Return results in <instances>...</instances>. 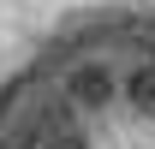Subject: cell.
Wrapping results in <instances>:
<instances>
[{
	"label": "cell",
	"instance_id": "1",
	"mask_svg": "<svg viewBox=\"0 0 155 149\" xmlns=\"http://www.w3.org/2000/svg\"><path fill=\"white\" fill-rule=\"evenodd\" d=\"M114 95H119V78H114L107 60H78L72 72H66V101H72V108L96 113V108H107Z\"/></svg>",
	"mask_w": 155,
	"mask_h": 149
},
{
	"label": "cell",
	"instance_id": "3",
	"mask_svg": "<svg viewBox=\"0 0 155 149\" xmlns=\"http://www.w3.org/2000/svg\"><path fill=\"white\" fill-rule=\"evenodd\" d=\"M42 149H84V137H78V131H60V137H48Z\"/></svg>",
	"mask_w": 155,
	"mask_h": 149
},
{
	"label": "cell",
	"instance_id": "2",
	"mask_svg": "<svg viewBox=\"0 0 155 149\" xmlns=\"http://www.w3.org/2000/svg\"><path fill=\"white\" fill-rule=\"evenodd\" d=\"M125 101H131L137 113H149V119H155V66H137V72L125 78Z\"/></svg>",
	"mask_w": 155,
	"mask_h": 149
}]
</instances>
